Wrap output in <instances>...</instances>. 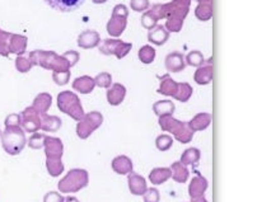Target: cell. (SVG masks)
I'll return each instance as SVG.
<instances>
[{
  "instance_id": "obj_1",
  "label": "cell",
  "mask_w": 271,
  "mask_h": 202,
  "mask_svg": "<svg viewBox=\"0 0 271 202\" xmlns=\"http://www.w3.org/2000/svg\"><path fill=\"white\" fill-rule=\"evenodd\" d=\"M29 60L32 65L41 66L46 70H52L54 73H61V71L70 70V65L63 55H58L54 51L34 50L29 54Z\"/></svg>"
},
{
  "instance_id": "obj_2",
  "label": "cell",
  "mask_w": 271,
  "mask_h": 202,
  "mask_svg": "<svg viewBox=\"0 0 271 202\" xmlns=\"http://www.w3.org/2000/svg\"><path fill=\"white\" fill-rule=\"evenodd\" d=\"M191 0H172L165 4L166 29L168 32H180L182 29L183 21L190 11Z\"/></svg>"
},
{
  "instance_id": "obj_3",
  "label": "cell",
  "mask_w": 271,
  "mask_h": 202,
  "mask_svg": "<svg viewBox=\"0 0 271 202\" xmlns=\"http://www.w3.org/2000/svg\"><path fill=\"white\" fill-rule=\"evenodd\" d=\"M0 139L2 146L9 155L21 154L27 144L26 132L21 126L6 127V130L0 134Z\"/></svg>"
},
{
  "instance_id": "obj_4",
  "label": "cell",
  "mask_w": 271,
  "mask_h": 202,
  "mask_svg": "<svg viewBox=\"0 0 271 202\" xmlns=\"http://www.w3.org/2000/svg\"><path fill=\"white\" fill-rule=\"evenodd\" d=\"M159 126L163 131L171 132L181 144H187L193 137V131L188 126V122L176 120L172 116L159 117Z\"/></svg>"
},
{
  "instance_id": "obj_5",
  "label": "cell",
  "mask_w": 271,
  "mask_h": 202,
  "mask_svg": "<svg viewBox=\"0 0 271 202\" xmlns=\"http://www.w3.org/2000/svg\"><path fill=\"white\" fill-rule=\"evenodd\" d=\"M89 183V174L86 169L74 168L66 173L64 178L58 183V188L61 193H75L86 188Z\"/></svg>"
},
{
  "instance_id": "obj_6",
  "label": "cell",
  "mask_w": 271,
  "mask_h": 202,
  "mask_svg": "<svg viewBox=\"0 0 271 202\" xmlns=\"http://www.w3.org/2000/svg\"><path fill=\"white\" fill-rule=\"evenodd\" d=\"M58 107L61 112L75 121H81L86 115L78 95L70 90H64L58 95Z\"/></svg>"
},
{
  "instance_id": "obj_7",
  "label": "cell",
  "mask_w": 271,
  "mask_h": 202,
  "mask_svg": "<svg viewBox=\"0 0 271 202\" xmlns=\"http://www.w3.org/2000/svg\"><path fill=\"white\" fill-rule=\"evenodd\" d=\"M102 124H103V116H102V113L97 112V111L87 113V115L83 116V118L81 121H78L76 135L82 140L88 139L97 129L101 127Z\"/></svg>"
},
{
  "instance_id": "obj_8",
  "label": "cell",
  "mask_w": 271,
  "mask_h": 202,
  "mask_svg": "<svg viewBox=\"0 0 271 202\" xmlns=\"http://www.w3.org/2000/svg\"><path fill=\"white\" fill-rule=\"evenodd\" d=\"M128 17V7L124 6V4H118L113 8L112 16H111L110 21L107 23V32H108V34L112 37H120L126 28Z\"/></svg>"
},
{
  "instance_id": "obj_9",
  "label": "cell",
  "mask_w": 271,
  "mask_h": 202,
  "mask_svg": "<svg viewBox=\"0 0 271 202\" xmlns=\"http://www.w3.org/2000/svg\"><path fill=\"white\" fill-rule=\"evenodd\" d=\"M99 53L102 55L110 56L115 55L118 59H124L130 50L133 48V45L128 42H124L121 39H112L106 38L99 42Z\"/></svg>"
},
{
  "instance_id": "obj_10",
  "label": "cell",
  "mask_w": 271,
  "mask_h": 202,
  "mask_svg": "<svg viewBox=\"0 0 271 202\" xmlns=\"http://www.w3.org/2000/svg\"><path fill=\"white\" fill-rule=\"evenodd\" d=\"M41 115L42 113L37 112L32 106L22 111L19 116H21V127L23 131L33 134L41 130Z\"/></svg>"
},
{
  "instance_id": "obj_11",
  "label": "cell",
  "mask_w": 271,
  "mask_h": 202,
  "mask_svg": "<svg viewBox=\"0 0 271 202\" xmlns=\"http://www.w3.org/2000/svg\"><path fill=\"white\" fill-rule=\"evenodd\" d=\"M166 18L165 4H154L150 11L145 12L141 17V26L146 29H151L157 26L159 19Z\"/></svg>"
},
{
  "instance_id": "obj_12",
  "label": "cell",
  "mask_w": 271,
  "mask_h": 202,
  "mask_svg": "<svg viewBox=\"0 0 271 202\" xmlns=\"http://www.w3.org/2000/svg\"><path fill=\"white\" fill-rule=\"evenodd\" d=\"M46 159H61L64 154V144L59 137L46 136L44 142Z\"/></svg>"
},
{
  "instance_id": "obj_13",
  "label": "cell",
  "mask_w": 271,
  "mask_h": 202,
  "mask_svg": "<svg viewBox=\"0 0 271 202\" xmlns=\"http://www.w3.org/2000/svg\"><path fill=\"white\" fill-rule=\"evenodd\" d=\"M86 0H45V3L61 13H70L76 11L84 4Z\"/></svg>"
},
{
  "instance_id": "obj_14",
  "label": "cell",
  "mask_w": 271,
  "mask_h": 202,
  "mask_svg": "<svg viewBox=\"0 0 271 202\" xmlns=\"http://www.w3.org/2000/svg\"><path fill=\"white\" fill-rule=\"evenodd\" d=\"M193 79L199 85H206L211 82V79H213V59H208L199 66Z\"/></svg>"
},
{
  "instance_id": "obj_15",
  "label": "cell",
  "mask_w": 271,
  "mask_h": 202,
  "mask_svg": "<svg viewBox=\"0 0 271 202\" xmlns=\"http://www.w3.org/2000/svg\"><path fill=\"white\" fill-rule=\"evenodd\" d=\"M101 42V37H99V33L97 31H92V29H88V31L82 32L78 36V46L82 48H94L99 45Z\"/></svg>"
},
{
  "instance_id": "obj_16",
  "label": "cell",
  "mask_w": 271,
  "mask_h": 202,
  "mask_svg": "<svg viewBox=\"0 0 271 202\" xmlns=\"http://www.w3.org/2000/svg\"><path fill=\"white\" fill-rule=\"evenodd\" d=\"M208 187L209 183L208 181H206L205 177L200 176V174L193 177V178L191 179V183L188 184V194H190L191 199L204 196V193H205V191L208 189Z\"/></svg>"
},
{
  "instance_id": "obj_17",
  "label": "cell",
  "mask_w": 271,
  "mask_h": 202,
  "mask_svg": "<svg viewBox=\"0 0 271 202\" xmlns=\"http://www.w3.org/2000/svg\"><path fill=\"white\" fill-rule=\"evenodd\" d=\"M128 184L129 189L134 196H143L144 192L148 188L144 177L139 176L138 173H134V172L128 174Z\"/></svg>"
},
{
  "instance_id": "obj_18",
  "label": "cell",
  "mask_w": 271,
  "mask_h": 202,
  "mask_svg": "<svg viewBox=\"0 0 271 202\" xmlns=\"http://www.w3.org/2000/svg\"><path fill=\"white\" fill-rule=\"evenodd\" d=\"M186 68V61L185 56L182 55L178 51L175 53L168 54L167 58H166V69L171 73H178V71H182Z\"/></svg>"
},
{
  "instance_id": "obj_19",
  "label": "cell",
  "mask_w": 271,
  "mask_h": 202,
  "mask_svg": "<svg viewBox=\"0 0 271 202\" xmlns=\"http://www.w3.org/2000/svg\"><path fill=\"white\" fill-rule=\"evenodd\" d=\"M126 95V88L120 83H115L107 90V102L111 106H119L124 102Z\"/></svg>"
},
{
  "instance_id": "obj_20",
  "label": "cell",
  "mask_w": 271,
  "mask_h": 202,
  "mask_svg": "<svg viewBox=\"0 0 271 202\" xmlns=\"http://www.w3.org/2000/svg\"><path fill=\"white\" fill-rule=\"evenodd\" d=\"M168 37H170V32L166 29L165 26H162V24H157L154 28L149 29L148 32V39L153 45L157 46L165 45L168 41Z\"/></svg>"
},
{
  "instance_id": "obj_21",
  "label": "cell",
  "mask_w": 271,
  "mask_h": 202,
  "mask_svg": "<svg viewBox=\"0 0 271 202\" xmlns=\"http://www.w3.org/2000/svg\"><path fill=\"white\" fill-rule=\"evenodd\" d=\"M111 167H112L115 173L120 174V176H126V174L133 172L134 164L129 157H126V155H119V157H116L112 160Z\"/></svg>"
},
{
  "instance_id": "obj_22",
  "label": "cell",
  "mask_w": 271,
  "mask_h": 202,
  "mask_svg": "<svg viewBox=\"0 0 271 202\" xmlns=\"http://www.w3.org/2000/svg\"><path fill=\"white\" fill-rule=\"evenodd\" d=\"M27 37L22 34L12 33L11 39H9V54H14L17 56H22L27 50Z\"/></svg>"
},
{
  "instance_id": "obj_23",
  "label": "cell",
  "mask_w": 271,
  "mask_h": 202,
  "mask_svg": "<svg viewBox=\"0 0 271 202\" xmlns=\"http://www.w3.org/2000/svg\"><path fill=\"white\" fill-rule=\"evenodd\" d=\"M94 87H96L94 79L88 75L79 76L73 82V89L82 93V94H89V93L93 92Z\"/></svg>"
},
{
  "instance_id": "obj_24",
  "label": "cell",
  "mask_w": 271,
  "mask_h": 202,
  "mask_svg": "<svg viewBox=\"0 0 271 202\" xmlns=\"http://www.w3.org/2000/svg\"><path fill=\"white\" fill-rule=\"evenodd\" d=\"M211 124V115L210 113H198L191 121H188V126L193 132L204 131L208 129Z\"/></svg>"
},
{
  "instance_id": "obj_25",
  "label": "cell",
  "mask_w": 271,
  "mask_h": 202,
  "mask_svg": "<svg viewBox=\"0 0 271 202\" xmlns=\"http://www.w3.org/2000/svg\"><path fill=\"white\" fill-rule=\"evenodd\" d=\"M63 121L58 116H49L47 113L41 115V130L46 132H56L61 129Z\"/></svg>"
},
{
  "instance_id": "obj_26",
  "label": "cell",
  "mask_w": 271,
  "mask_h": 202,
  "mask_svg": "<svg viewBox=\"0 0 271 202\" xmlns=\"http://www.w3.org/2000/svg\"><path fill=\"white\" fill-rule=\"evenodd\" d=\"M171 177H172L173 181H176L177 183H186L190 177V172H188L187 167L183 166L181 162H175V163L171 166Z\"/></svg>"
},
{
  "instance_id": "obj_27",
  "label": "cell",
  "mask_w": 271,
  "mask_h": 202,
  "mask_svg": "<svg viewBox=\"0 0 271 202\" xmlns=\"http://www.w3.org/2000/svg\"><path fill=\"white\" fill-rule=\"evenodd\" d=\"M176 110L175 103L171 100H158L153 105V111L158 117H165V116H172Z\"/></svg>"
},
{
  "instance_id": "obj_28",
  "label": "cell",
  "mask_w": 271,
  "mask_h": 202,
  "mask_svg": "<svg viewBox=\"0 0 271 202\" xmlns=\"http://www.w3.org/2000/svg\"><path fill=\"white\" fill-rule=\"evenodd\" d=\"M52 103V97L49 93H40L38 95H36V98L33 99V105L32 107L40 113H46L49 111V108L51 107Z\"/></svg>"
},
{
  "instance_id": "obj_29",
  "label": "cell",
  "mask_w": 271,
  "mask_h": 202,
  "mask_svg": "<svg viewBox=\"0 0 271 202\" xmlns=\"http://www.w3.org/2000/svg\"><path fill=\"white\" fill-rule=\"evenodd\" d=\"M171 178V169L170 168H154L149 173V181L150 183L159 186L167 182Z\"/></svg>"
},
{
  "instance_id": "obj_30",
  "label": "cell",
  "mask_w": 271,
  "mask_h": 202,
  "mask_svg": "<svg viewBox=\"0 0 271 202\" xmlns=\"http://www.w3.org/2000/svg\"><path fill=\"white\" fill-rule=\"evenodd\" d=\"M195 16L196 18L203 22L209 21L211 18V16H213V2L209 0V2H201V3H199L195 9Z\"/></svg>"
},
{
  "instance_id": "obj_31",
  "label": "cell",
  "mask_w": 271,
  "mask_h": 202,
  "mask_svg": "<svg viewBox=\"0 0 271 202\" xmlns=\"http://www.w3.org/2000/svg\"><path fill=\"white\" fill-rule=\"evenodd\" d=\"M201 153L200 150L196 149V147H188L183 152V154L181 155V163L183 166H196L199 163V160H200Z\"/></svg>"
},
{
  "instance_id": "obj_32",
  "label": "cell",
  "mask_w": 271,
  "mask_h": 202,
  "mask_svg": "<svg viewBox=\"0 0 271 202\" xmlns=\"http://www.w3.org/2000/svg\"><path fill=\"white\" fill-rule=\"evenodd\" d=\"M176 89H177V83H176L172 78H170L168 75H165L162 78L158 93H161V94L163 95H167V97H173V94L176 93Z\"/></svg>"
},
{
  "instance_id": "obj_33",
  "label": "cell",
  "mask_w": 271,
  "mask_h": 202,
  "mask_svg": "<svg viewBox=\"0 0 271 202\" xmlns=\"http://www.w3.org/2000/svg\"><path fill=\"white\" fill-rule=\"evenodd\" d=\"M192 95V87L187 83H177V89L173 94V98L180 102H187Z\"/></svg>"
},
{
  "instance_id": "obj_34",
  "label": "cell",
  "mask_w": 271,
  "mask_h": 202,
  "mask_svg": "<svg viewBox=\"0 0 271 202\" xmlns=\"http://www.w3.org/2000/svg\"><path fill=\"white\" fill-rule=\"evenodd\" d=\"M46 169L51 177H59L64 172L65 167L61 159H46Z\"/></svg>"
},
{
  "instance_id": "obj_35",
  "label": "cell",
  "mask_w": 271,
  "mask_h": 202,
  "mask_svg": "<svg viewBox=\"0 0 271 202\" xmlns=\"http://www.w3.org/2000/svg\"><path fill=\"white\" fill-rule=\"evenodd\" d=\"M138 58L143 64H151L156 59V50L151 46L145 45L139 50Z\"/></svg>"
},
{
  "instance_id": "obj_36",
  "label": "cell",
  "mask_w": 271,
  "mask_h": 202,
  "mask_svg": "<svg viewBox=\"0 0 271 202\" xmlns=\"http://www.w3.org/2000/svg\"><path fill=\"white\" fill-rule=\"evenodd\" d=\"M173 145V139L170 136V135H159L156 139V146L159 152H167L172 147Z\"/></svg>"
},
{
  "instance_id": "obj_37",
  "label": "cell",
  "mask_w": 271,
  "mask_h": 202,
  "mask_svg": "<svg viewBox=\"0 0 271 202\" xmlns=\"http://www.w3.org/2000/svg\"><path fill=\"white\" fill-rule=\"evenodd\" d=\"M11 32H6L0 28V56H9V39H11Z\"/></svg>"
},
{
  "instance_id": "obj_38",
  "label": "cell",
  "mask_w": 271,
  "mask_h": 202,
  "mask_svg": "<svg viewBox=\"0 0 271 202\" xmlns=\"http://www.w3.org/2000/svg\"><path fill=\"white\" fill-rule=\"evenodd\" d=\"M45 137L46 135L41 134V132H33V134L29 136V139L27 140V144L31 149L33 150H38L41 147H44V142H45Z\"/></svg>"
},
{
  "instance_id": "obj_39",
  "label": "cell",
  "mask_w": 271,
  "mask_h": 202,
  "mask_svg": "<svg viewBox=\"0 0 271 202\" xmlns=\"http://www.w3.org/2000/svg\"><path fill=\"white\" fill-rule=\"evenodd\" d=\"M94 83H96L97 87L99 88H108L112 85V76L108 73H101L94 78Z\"/></svg>"
},
{
  "instance_id": "obj_40",
  "label": "cell",
  "mask_w": 271,
  "mask_h": 202,
  "mask_svg": "<svg viewBox=\"0 0 271 202\" xmlns=\"http://www.w3.org/2000/svg\"><path fill=\"white\" fill-rule=\"evenodd\" d=\"M185 61L186 64H188V65L199 68V66L205 61V59H204L203 54H201L200 51H191V53L185 58Z\"/></svg>"
},
{
  "instance_id": "obj_41",
  "label": "cell",
  "mask_w": 271,
  "mask_h": 202,
  "mask_svg": "<svg viewBox=\"0 0 271 202\" xmlns=\"http://www.w3.org/2000/svg\"><path fill=\"white\" fill-rule=\"evenodd\" d=\"M32 68H33V65H32L31 60H29L28 58H24L23 55L17 56L16 69L19 71V73H28Z\"/></svg>"
},
{
  "instance_id": "obj_42",
  "label": "cell",
  "mask_w": 271,
  "mask_h": 202,
  "mask_svg": "<svg viewBox=\"0 0 271 202\" xmlns=\"http://www.w3.org/2000/svg\"><path fill=\"white\" fill-rule=\"evenodd\" d=\"M52 79L58 85L68 84L70 79V71H61V73H52Z\"/></svg>"
},
{
  "instance_id": "obj_43",
  "label": "cell",
  "mask_w": 271,
  "mask_h": 202,
  "mask_svg": "<svg viewBox=\"0 0 271 202\" xmlns=\"http://www.w3.org/2000/svg\"><path fill=\"white\" fill-rule=\"evenodd\" d=\"M144 202H159L161 199V193L157 188H146V191L143 194Z\"/></svg>"
},
{
  "instance_id": "obj_44",
  "label": "cell",
  "mask_w": 271,
  "mask_h": 202,
  "mask_svg": "<svg viewBox=\"0 0 271 202\" xmlns=\"http://www.w3.org/2000/svg\"><path fill=\"white\" fill-rule=\"evenodd\" d=\"M130 7L134 12H145L149 8V0H131Z\"/></svg>"
},
{
  "instance_id": "obj_45",
  "label": "cell",
  "mask_w": 271,
  "mask_h": 202,
  "mask_svg": "<svg viewBox=\"0 0 271 202\" xmlns=\"http://www.w3.org/2000/svg\"><path fill=\"white\" fill-rule=\"evenodd\" d=\"M4 124H6V127L21 126V116H19V113H11V115L7 116Z\"/></svg>"
},
{
  "instance_id": "obj_46",
  "label": "cell",
  "mask_w": 271,
  "mask_h": 202,
  "mask_svg": "<svg viewBox=\"0 0 271 202\" xmlns=\"http://www.w3.org/2000/svg\"><path fill=\"white\" fill-rule=\"evenodd\" d=\"M63 58L66 59V61H68L69 65H70V68H71V66H74L78 64L81 56H79V53H76V51L69 50V51H66V53L63 54Z\"/></svg>"
},
{
  "instance_id": "obj_47",
  "label": "cell",
  "mask_w": 271,
  "mask_h": 202,
  "mask_svg": "<svg viewBox=\"0 0 271 202\" xmlns=\"http://www.w3.org/2000/svg\"><path fill=\"white\" fill-rule=\"evenodd\" d=\"M64 199H65V197L55 191L47 192L44 197V202H64Z\"/></svg>"
},
{
  "instance_id": "obj_48",
  "label": "cell",
  "mask_w": 271,
  "mask_h": 202,
  "mask_svg": "<svg viewBox=\"0 0 271 202\" xmlns=\"http://www.w3.org/2000/svg\"><path fill=\"white\" fill-rule=\"evenodd\" d=\"M64 202H81V201H79V199L76 198V197H74V196H68V197H65V199H64Z\"/></svg>"
},
{
  "instance_id": "obj_49",
  "label": "cell",
  "mask_w": 271,
  "mask_h": 202,
  "mask_svg": "<svg viewBox=\"0 0 271 202\" xmlns=\"http://www.w3.org/2000/svg\"><path fill=\"white\" fill-rule=\"evenodd\" d=\"M191 202H208V201H206L205 197L201 196V197H198V198H192V201Z\"/></svg>"
},
{
  "instance_id": "obj_50",
  "label": "cell",
  "mask_w": 271,
  "mask_h": 202,
  "mask_svg": "<svg viewBox=\"0 0 271 202\" xmlns=\"http://www.w3.org/2000/svg\"><path fill=\"white\" fill-rule=\"evenodd\" d=\"M92 2H93L94 4H103V3H106L107 0H92Z\"/></svg>"
},
{
  "instance_id": "obj_51",
  "label": "cell",
  "mask_w": 271,
  "mask_h": 202,
  "mask_svg": "<svg viewBox=\"0 0 271 202\" xmlns=\"http://www.w3.org/2000/svg\"><path fill=\"white\" fill-rule=\"evenodd\" d=\"M198 3H201V2H209V0H196Z\"/></svg>"
},
{
  "instance_id": "obj_52",
  "label": "cell",
  "mask_w": 271,
  "mask_h": 202,
  "mask_svg": "<svg viewBox=\"0 0 271 202\" xmlns=\"http://www.w3.org/2000/svg\"><path fill=\"white\" fill-rule=\"evenodd\" d=\"M0 134H2V131H0Z\"/></svg>"
}]
</instances>
